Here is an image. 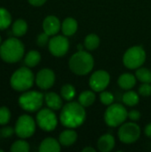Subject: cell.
I'll list each match as a JSON object with an SVG mask.
<instances>
[{
	"label": "cell",
	"mask_w": 151,
	"mask_h": 152,
	"mask_svg": "<svg viewBox=\"0 0 151 152\" xmlns=\"http://www.w3.org/2000/svg\"><path fill=\"white\" fill-rule=\"evenodd\" d=\"M36 123L38 126L45 131V132H52L53 131L58 124V119L56 114L53 112V110L49 109H42L39 110L36 115Z\"/></svg>",
	"instance_id": "obj_10"
},
{
	"label": "cell",
	"mask_w": 151,
	"mask_h": 152,
	"mask_svg": "<svg viewBox=\"0 0 151 152\" xmlns=\"http://www.w3.org/2000/svg\"><path fill=\"white\" fill-rule=\"evenodd\" d=\"M101 39L96 34H89L85 37L84 41V46L88 51H93L100 45Z\"/></svg>",
	"instance_id": "obj_25"
},
{
	"label": "cell",
	"mask_w": 151,
	"mask_h": 152,
	"mask_svg": "<svg viewBox=\"0 0 151 152\" xmlns=\"http://www.w3.org/2000/svg\"><path fill=\"white\" fill-rule=\"evenodd\" d=\"M35 81L34 74L29 68L22 67L18 69L11 77L10 84L12 88L18 92L27 91L32 87Z\"/></svg>",
	"instance_id": "obj_4"
},
{
	"label": "cell",
	"mask_w": 151,
	"mask_h": 152,
	"mask_svg": "<svg viewBox=\"0 0 151 152\" xmlns=\"http://www.w3.org/2000/svg\"><path fill=\"white\" fill-rule=\"evenodd\" d=\"M128 118L133 121H137L141 118V112L137 110H133L128 112Z\"/></svg>",
	"instance_id": "obj_35"
},
{
	"label": "cell",
	"mask_w": 151,
	"mask_h": 152,
	"mask_svg": "<svg viewBox=\"0 0 151 152\" xmlns=\"http://www.w3.org/2000/svg\"><path fill=\"white\" fill-rule=\"evenodd\" d=\"M77 28H78L77 21L72 17L66 18L61 23V31L63 35L66 37L73 36L77 32Z\"/></svg>",
	"instance_id": "obj_19"
},
{
	"label": "cell",
	"mask_w": 151,
	"mask_h": 152,
	"mask_svg": "<svg viewBox=\"0 0 151 152\" xmlns=\"http://www.w3.org/2000/svg\"><path fill=\"white\" fill-rule=\"evenodd\" d=\"M136 78L142 83H150L151 84V71L147 68H138L135 73Z\"/></svg>",
	"instance_id": "obj_28"
},
{
	"label": "cell",
	"mask_w": 151,
	"mask_h": 152,
	"mask_svg": "<svg viewBox=\"0 0 151 152\" xmlns=\"http://www.w3.org/2000/svg\"><path fill=\"white\" fill-rule=\"evenodd\" d=\"M110 82V76L105 70H97L93 72L89 78V86L94 92L104 91Z\"/></svg>",
	"instance_id": "obj_12"
},
{
	"label": "cell",
	"mask_w": 151,
	"mask_h": 152,
	"mask_svg": "<svg viewBox=\"0 0 151 152\" xmlns=\"http://www.w3.org/2000/svg\"><path fill=\"white\" fill-rule=\"evenodd\" d=\"M86 118L85 107L79 102H70L66 103L61 110V124L68 128H77L82 126Z\"/></svg>",
	"instance_id": "obj_1"
},
{
	"label": "cell",
	"mask_w": 151,
	"mask_h": 152,
	"mask_svg": "<svg viewBox=\"0 0 151 152\" xmlns=\"http://www.w3.org/2000/svg\"><path fill=\"white\" fill-rule=\"evenodd\" d=\"M139 94L142 96L149 97L151 95V85L150 83H142V85L139 87Z\"/></svg>",
	"instance_id": "obj_33"
},
{
	"label": "cell",
	"mask_w": 151,
	"mask_h": 152,
	"mask_svg": "<svg viewBox=\"0 0 151 152\" xmlns=\"http://www.w3.org/2000/svg\"><path fill=\"white\" fill-rule=\"evenodd\" d=\"M122 101L126 106L133 107V106H136L139 103L140 97H139V95H138V94L136 92L127 90V92L123 94Z\"/></svg>",
	"instance_id": "obj_24"
},
{
	"label": "cell",
	"mask_w": 151,
	"mask_h": 152,
	"mask_svg": "<svg viewBox=\"0 0 151 152\" xmlns=\"http://www.w3.org/2000/svg\"><path fill=\"white\" fill-rule=\"evenodd\" d=\"M55 82V74L50 69H43L39 70L36 76V86L43 89L47 90L51 88Z\"/></svg>",
	"instance_id": "obj_13"
},
{
	"label": "cell",
	"mask_w": 151,
	"mask_h": 152,
	"mask_svg": "<svg viewBox=\"0 0 151 152\" xmlns=\"http://www.w3.org/2000/svg\"><path fill=\"white\" fill-rule=\"evenodd\" d=\"M24 50V45L20 39L10 37L1 44L0 57L5 62L15 63L22 59Z\"/></svg>",
	"instance_id": "obj_2"
},
{
	"label": "cell",
	"mask_w": 151,
	"mask_h": 152,
	"mask_svg": "<svg viewBox=\"0 0 151 152\" xmlns=\"http://www.w3.org/2000/svg\"><path fill=\"white\" fill-rule=\"evenodd\" d=\"M15 134L21 139L31 137L36 131V122L32 117L28 115H21L15 124Z\"/></svg>",
	"instance_id": "obj_9"
},
{
	"label": "cell",
	"mask_w": 151,
	"mask_h": 152,
	"mask_svg": "<svg viewBox=\"0 0 151 152\" xmlns=\"http://www.w3.org/2000/svg\"><path fill=\"white\" fill-rule=\"evenodd\" d=\"M0 152H3V150H0Z\"/></svg>",
	"instance_id": "obj_40"
},
{
	"label": "cell",
	"mask_w": 151,
	"mask_h": 152,
	"mask_svg": "<svg viewBox=\"0 0 151 152\" xmlns=\"http://www.w3.org/2000/svg\"><path fill=\"white\" fill-rule=\"evenodd\" d=\"M61 28V23L60 20L54 15H49L45 17L43 21V29L44 32L49 36L56 35Z\"/></svg>",
	"instance_id": "obj_14"
},
{
	"label": "cell",
	"mask_w": 151,
	"mask_h": 152,
	"mask_svg": "<svg viewBox=\"0 0 151 152\" xmlns=\"http://www.w3.org/2000/svg\"><path fill=\"white\" fill-rule=\"evenodd\" d=\"M11 119V111L7 107H0V125L4 126L9 123Z\"/></svg>",
	"instance_id": "obj_31"
},
{
	"label": "cell",
	"mask_w": 151,
	"mask_h": 152,
	"mask_svg": "<svg viewBox=\"0 0 151 152\" xmlns=\"http://www.w3.org/2000/svg\"><path fill=\"white\" fill-rule=\"evenodd\" d=\"M83 152H95L96 151L93 148V147H85L83 149Z\"/></svg>",
	"instance_id": "obj_38"
},
{
	"label": "cell",
	"mask_w": 151,
	"mask_h": 152,
	"mask_svg": "<svg viewBox=\"0 0 151 152\" xmlns=\"http://www.w3.org/2000/svg\"><path fill=\"white\" fill-rule=\"evenodd\" d=\"M117 84L124 90H131L136 85V76L131 73H124L118 77Z\"/></svg>",
	"instance_id": "obj_20"
},
{
	"label": "cell",
	"mask_w": 151,
	"mask_h": 152,
	"mask_svg": "<svg viewBox=\"0 0 151 152\" xmlns=\"http://www.w3.org/2000/svg\"><path fill=\"white\" fill-rule=\"evenodd\" d=\"M61 151V143L56 139L47 137L42 141L39 146L40 152H59Z\"/></svg>",
	"instance_id": "obj_18"
},
{
	"label": "cell",
	"mask_w": 151,
	"mask_h": 152,
	"mask_svg": "<svg viewBox=\"0 0 151 152\" xmlns=\"http://www.w3.org/2000/svg\"><path fill=\"white\" fill-rule=\"evenodd\" d=\"M50 39H49V35L46 34L45 32H43L41 34H39L36 37V44L38 46L40 47H44L48 43H49Z\"/></svg>",
	"instance_id": "obj_32"
},
{
	"label": "cell",
	"mask_w": 151,
	"mask_h": 152,
	"mask_svg": "<svg viewBox=\"0 0 151 152\" xmlns=\"http://www.w3.org/2000/svg\"><path fill=\"white\" fill-rule=\"evenodd\" d=\"M77 139V134L76 131L73 130V128H69L67 130H64L59 136V142L61 145L64 147H69L73 145Z\"/></svg>",
	"instance_id": "obj_17"
},
{
	"label": "cell",
	"mask_w": 151,
	"mask_h": 152,
	"mask_svg": "<svg viewBox=\"0 0 151 152\" xmlns=\"http://www.w3.org/2000/svg\"><path fill=\"white\" fill-rule=\"evenodd\" d=\"M29 150V144L24 140H18L14 142L10 148V151L12 152H28Z\"/></svg>",
	"instance_id": "obj_29"
},
{
	"label": "cell",
	"mask_w": 151,
	"mask_h": 152,
	"mask_svg": "<svg viewBox=\"0 0 151 152\" xmlns=\"http://www.w3.org/2000/svg\"><path fill=\"white\" fill-rule=\"evenodd\" d=\"M48 48L50 53L56 57L64 56L69 48V42L66 36H54L48 43Z\"/></svg>",
	"instance_id": "obj_11"
},
{
	"label": "cell",
	"mask_w": 151,
	"mask_h": 152,
	"mask_svg": "<svg viewBox=\"0 0 151 152\" xmlns=\"http://www.w3.org/2000/svg\"><path fill=\"white\" fill-rule=\"evenodd\" d=\"M40 61H41V55L39 52L36 50H31L26 54L24 62L27 67L33 68V67H36L40 62Z\"/></svg>",
	"instance_id": "obj_23"
},
{
	"label": "cell",
	"mask_w": 151,
	"mask_h": 152,
	"mask_svg": "<svg viewBox=\"0 0 151 152\" xmlns=\"http://www.w3.org/2000/svg\"><path fill=\"white\" fill-rule=\"evenodd\" d=\"M128 118V111L120 103H112L104 113V120L107 126L117 127L121 126Z\"/></svg>",
	"instance_id": "obj_5"
},
{
	"label": "cell",
	"mask_w": 151,
	"mask_h": 152,
	"mask_svg": "<svg viewBox=\"0 0 151 152\" xmlns=\"http://www.w3.org/2000/svg\"><path fill=\"white\" fill-rule=\"evenodd\" d=\"M28 3L33 6H41L45 4L46 0H28Z\"/></svg>",
	"instance_id": "obj_36"
},
{
	"label": "cell",
	"mask_w": 151,
	"mask_h": 152,
	"mask_svg": "<svg viewBox=\"0 0 151 152\" xmlns=\"http://www.w3.org/2000/svg\"><path fill=\"white\" fill-rule=\"evenodd\" d=\"M69 66L74 74L77 76H85L93 70L94 59L91 53L80 50L70 57Z\"/></svg>",
	"instance_id": "obj_3"
},
{
	"label": "cell",
	"mask_w": 151,
	"mask_h": 152,
	"mask_svg": "<svg viewBox=\"0 0 151 152\" xmlns=\"http://www.w3.org/2000/svg\"><path fill=\"white\" fill-rule=\"evenodd\" d=\"M118 138L120 142L125 144L133 143L141 136V128L140 126L133 122L123 123L117 132Z\"/></svg>",
	"instance_id": "obj_8"
},
{
	"label": "cell",
	"mask_w": 151,
	"mask_h": 152,
	"mask_svg": "<svg viewBox=\"0 0 151 152\" xmlns=\"http://www.w3.org/2000/svg\"><path fill=\"white\" fill-rule=\"evenodd\" d=\"M100 100L102 102V104H104L106 106H109L112 103H114V95L112 93L104 90V91L101 92Z\"/></svg>",
	"instance_id": "obj_30"
},
{
	"label": "cell",
	"mask_w": 151,
	"mask_h": 152,
	"mask_svg": "<svg viewBox=\"0 0 151 152\" xmlns=\"http://www.w3.org/2000/svg\"><path fill=\"white\" fill-rule=\"evenodd\" d=\"M116 144L115 138L110 134H106L101 136L97 142L98 150L101 152H109L111 151Z\"/></svg>",
	"instance_id": "obj_15"
},
{
	"label": "cell",
	"mask_w": 151,
	"mask_h": 152,
	"mask_svg": "<svg viewBox=\"0 0 151 152\" xmlns=\"http://www.w3.org/2000/svg\"><path fill=\"white\" fill-rule=\"evenodd\" d=\"M44 96L37 91H28L22 94L19 98V105L20 108L28 112H36L41 109Z\"/></svg>",
	"instance_id": "obj_6"
},
{
	"label": "cell",
	"mask_w": 151,
	"mask_h": 152,
	"mask_svg": "<svg viewBox=\"0 0 151 152\" xmlns=\"http://www.w3.org/2000/svg\"><path fill=\"white\" fill-rule=\"evenodd\" d=\"M28 30V23L22 20V19H19L16 20L12 27V34L15 37H22L26 34Z\"/></svg>",
	"instance_id": "obj_22"
},
{
	"label": "cell",
	"mask_w": 151,
	"mask_h": 152,
	"mask_svg": "<svg viewBox=\"0 0 151 152\" xmlns=\"http://www.w3.org/2000/svg\"><path fill=\"white\" fill-rule=\"evenodd\" d=\"M96 96L93 91H84L80 94L78 97V102L83 106V107H89L93 104L95 102Z\"/></svg>",
	"instance_id": "obj_21"
},
{
	"label": "cell",
	"mask_w": 151,
	"mask_h": 152,
	"mask_svg": "<svg viewBox=\"0 0 151 152\" xmlns=\"http://www.w3.org/2000/svg\"><path fill=\"white\" fill-rule=\"evenodd\" d=\"M1 42H2V38H1V36H0V45H1Z\"/></svg>",
	"instance_id": "obj_39"
},
{
	"label": "cell",
	"mask_w": 151,
	"mask_h": 152,
	"mask_svg": "<svg viewBox=\"0 0 151 152\" xmlns=\"http://www.w3.org/2000/svg\"><path fill=\"white\" fill-rule=\"evenodd\" d=\"M62 97L58 95L56 93L50 92L44 94V102L48 108L53 110H59L63 107Z\"/></svg>",
	"instance_id": "obj_16"
},
{
	"label": "cell",
	"mask_w": 151,
	"mask_h": 152,
	"mask_svg": "<svg viewBox=\"0 0 151 152\" xmlns=\"http://www.w3.org/2000/svg\"><path fill=\"white\" fill-rule=\"evenodd\" d=\"M145 61V50L140 45H135L127 49L123 57L124 65L130 69H136L142 67L144 64Z\"/></svg>",
	"instance_id": "obj_7"
},
{
	"label": "cell",
	"mask_w": 151,
	"mask_h": 152,
	"mask_svg": "<svg viewBox=\"0 0 151 152\" xmlns=\"http://www.w3.org/2000/svg\"><path fill=\"white\" fill-rule=\"evenodd\" d=\"M12 23V16L10 12L3 7H0V30L7 28Z\"/></svg>",
	"instance_id": "obj_27"
},
{
	"label": "cell",
	"mask_w": 151,
	"mask_h": 152,
	"mask_svg": "<svg viewBox=\"0 0 151 152\" xmlns=\"http://www.w3.org/2000/svg\"><path fill=\"white\" fill-rule=\"evenodd\" d=\"M61 95L65 101L70 102L76 95V88L70 84H66L61 89Z\"/></svg>",
	"instance_id": "obj_26"
},
{
	"label": "cell",
	"mask_w": 151,
	"mask_h": 152,
	"mask_svg": "<svg viewBox=\"0 0 151 152\" xmlns=\"http://www.w3.org/2000/svg\"><path fill=\"white\" fill-rule=\"evenodd\" d=\"M145 134H146L148 137L151 138V123L148 124L147 126L145 127Z\"/></svg>",
	"instance_id": "obj_37"
},
{
	"label": "cell",
	"mask_w": 151,
	"mask_h": 152,
	"mask_svg": "<svg viewBox=\"0 0 151 152\" xmlns=\"http://www.w3.org/2000/svg\"><path fill=\"white\" fill-rule=\"evenodd\" d=\"M15 133V130L11 126H4L0 130V136L2 138H9Z\"/></svg>",
	"instance_id": "obj_34"
}]
</instances>
